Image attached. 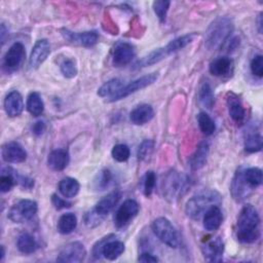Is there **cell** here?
I'll use <instances>...</instances> for the list:
<instances>
[{"instance_id": "cell-44", "label": "cell", "mask_w": 263, "mask_h": 263, "mask_svg": "<svg viewBox=\"0 0 263 263\" xmlns=\"http://www.w3.org/2000/svg\"><path fill=\"white\" fill-rule=\"evenodd\" d=\"M101 218H102V216H100L99 214L96 213L95 210H92V211H90L89 213H87V214L85 215L84 221H85V224H86L87 226L91 227V226L98 225V224L100 223V221H101Z\"/></svg>"}, {"instance_id": "cell-4", "label": "cell", "mask_w": 263, "mask_h": 263, "mask_svg": "<svg viewBox=\"0 0 263 263\" xmlns=\"http://www.w3.org/2000/svg\"><path fill=\"white\" fill-rule=\"evenodd\" d=\"M189 187L190 180L188 176L172 170L163 177L161 191L165 199L168 201H174L182 197L187 192Z\"/></svg>"}, {"instance_id": "cell-29", "label": "cell", "mask_w": 263, "mask_h": 263, "mask_svg": "<svg viewBox=\"0 0 263 263\" xmlns=\"http://www.w3.org/2000/svg\"><path fill=\"white\" fill-rule=\"evenodd\" d=\"M263 145V138L260 133L250 130L245 137V150L249 153L261 151Z\"/></svg>"}, {"instance_id": "cell-36", "label": "cell", "mask_w": 263, "mask_h": 263, "mask_svg": "<svg viewBox=\"0 0 263 263\" xmlns=\"http://www.w3.org/2000/svg\"><path fill=\"white\" fill-rule=\"evenodd\" d=\"M15 183L16 181L13 176L12 170L10 167H6L5 170H2V174L0 177V191L2 193L8 192Z\"/></svg>"}, {"instance_id": "cell-33", "label": "cell", "mask_w": 263, "mask_h": 263, "mask_svg": "<svg viewBox=\"0 0 263 263\" xmlns=\"http://www.w3.org/2000/svg\"><path fill=\"white\" fill-rule=\"evenodd\" d=\"M198 100L202 106L211 109L215 103L213 89L209 82H203L198 91Z\"/></svg>"}, {"instance_id": "cell-22", "label": "cell", "mask_w": 263, "mask_h": 263, "mask_svg": "<svg viewBox=\"0 0 263 263\" xmlns=\"http://www.w3.org/2000/svg\"><path fill=\"white\" fill-rule=\"evenodd\" d=\"M153 116L154 110L152 106L148 104L139 105L129 113V119L136 125H142L149 122Z\"/></svg>"}, {"instance_id": "cell-14", "label": "cell", "mask_w": 263, "mask_h": 263, "mask_svg": "<svg viewBox=\"0 0 263 263\" xmlns=\"http://www.w3.org/2000/svg\"><path fill=\"white\" fill-rule=\"evenodd\" d=\"M50 53V45L47 39L38 40L33 46L30 58H29V66L32 69H37L41 64L47 59Z\"/></svg>"}, {"instance_id": "cell-26", "label": "cell", "mask_w": 263, "mask_h": 263, "mask_svg": "<svg viewBox=\"0 0 263 263\" xmlns=\"http://www.w3.org/2000/svg\"><path fill=\"white\" fill-rule=\"evenodd\" d=\"M16 247L23 254H32L38 249V243L30 233L25 232L17 237Z\"/></svg>"}, {"instance_id": "cell-17", "label": "cell", "mask_w": 263, "mask_h": 263, "mask_svg": "<svg viewBox=\"0 0 263 263\" xmlns=\"http://www.w3.org/2000/svg\"><path fill=\"white\" fill-rule=\"evenodd\" d=\"M226 103H227V108H228V113L231 119L236 123V124H242L246 118V109L238 98L233 92H228L226 97Z\"/></svg>"}, {"instance_id": "cell-2", "label": "cell", "mask_w": 263, "mask_h": 263, "mask_svg": "<svg viewBox=\"0 0 263 263\" xmlns=\"http://www.w3.org/2000/svg\"><path fill=\"white\" fill-rule=\"evenodd\" d=\"M233 22L228 16H219L209 26L205 32L204 45L209 50L223 46L233 32Z\"/></svg>"}, {"instance_id": "cell-28", "label": "cell", "mask_w": 263, "mask_h": 263, "mask_svg": "<svg viewBox=\"0 0 263 263\" xmlns=\"http://www.w3.org/2000/svg\"><path fill=\"white\" fill-rule=\"evenodd\" d=\"M77 226V218L73 213L63 214L58 221V231L62 234H69L75 230Z\"/></svg>"}, {"instance_id": "cell-41", "label": "cell", "mask_w": 263, "mask_h": 263, "mask_svg": "<svg viewBox=\"0 0 263 263\" xmlns=\"http://www.w3.org/2000/svg\"><path fill=\"white\" fill-rule=\"evenodd\" d=\"M156 184V175L153 171H148L144 176V185L143 191L145 196H150L154 190Z\"/></svg>"}, {"instance_id": "cell-13", "label": "cell", "mask_w": 263, "mask_h": 263, "mask_svg": "<svg viewBox=\"0 0 263 263\" xmlns=\"http://www.w3.org/2000/svg\"><path fill=\"white\" fill-rule=\"evenodd\" d=\"M136 54L134 45L127 42H118L113 50L112 63L115 67H123L132 62Z\"/></svg>"}, {"instance_id": "cell-49", "label": "cell", "mask_w": 263, "mask_h": 263, "mask_svg": "<svg viewBox=\"0 0 263 263\" xmlns=\"http://www.w3.org/2000/svg\"><path fill=\"white\" fill-rule=\"evenodd\" d=\"M4 255H5L4 247H3V246H1V257H0V259H1V260H3V258H4Z\"/></svg>"}, {"instance_id": "cell-31", "label": "cell", "mask_w": 263, "mask_h": 263, "mask_svg": "<svg viewBox=\"0 0 263 263\" xmlns=\"http://www.w3.org/2000/svg\"><path fill=\"white\" fill-rule=\"evenodd\" d=\"M27 109L33 116H36V117L43 113L44 104L38 92L33 91L28 96Z\"/></svg>"}, {"instance_id": "cell-46", "label": "cell", "mask_w": 263, "mask_h": 263, "mask_svg": "<svg viewBox=\"0 0 263 263\" xmlns=\"http://www.w3.org/2000/svg\"><path fill=\"white\" fill-rule=\"evenodd\" d=\"M139 262H143V263H153V262H158V258L156 256H154L153 254L149 253V252H143L139 258H138Z\"/></svg>"}, {"instance_id": "cell-32", "label": "cell", "mask_w": 263, "mask_h": 263, "mask_svg": "<svg viewBox=\"0 0 263 263\" xmlns=\"http://www.w3.org/2000/svg\"><path fill=\"white\" fill-rule=\"evenodd\" d=\"M166 57H167V54H166V52L164 50V47L157 48V49H154L153 51H151L148 55L144 57L141 61H139L136 64V67L137 68H141V67L151 66V65H154V64L160 62L161 60L165 59Z\"/></svg>"}, {"instance_id": "cell-27", "label": "cell", "mask_w": 263, "mask_h": 263, "mask_svg": "<svg viewBox=\"0 0 263 263\" xmlns=\"http://www.w3.org/2000/svg\"><path fill=\"white\" fill-rule=\"evenodd\" d=\"M195 34L193 33H190V34H186V35H183V36H180L172 41H170L165 46H164V50L166 52L167 55L172 54V53H175L179 50H181L182 48L186 47L189 43H191L193 41V38H194Z\"/></svg>"}, {"instance_id": "cell-47", "label": "cell", "mask_w": 263, "mask_h": 263, "mask_svg": "<svg viewBox=\"0 0 263 263\" xmlns=\"http://www.w3.org/2000/svg\"><path fill=\"white\" fill-rule=\"evenodd\" d=\"M32 130H33V133H34L36 136L42 135V134L44 133V130H45V123H44L43 121H41V120L35 122V123L33 124V126H32Z\"/></svg>"}, {"instance_id": "cell-21", "label": "cell", "mask_w": 263, "mask_h": 263, "mask_svg": "<svg viewBox=\"0 0 263 263\" xmlns=\"http://www.w3.org/2000/svg\"><path fill=\"white\" fill-rule=\"evenodd\" d=\"M70 161V155L66 149L52 150L47 157L48 166L53 171H63Z\"/></svg>"}, {"instance_id": "cell-35", "label": "cell", "mask_w": 263, "mask_h": 263, "mask_svg": "<svg viewBox=\"0 0 263 263\" xmlns=\"http://www.w3.org/2000/svg\"><path fill=\"white\" fill-rule=\"evenodd\" d=\"M197 122H198V126H199L200 130L205 136L212 135L216 129V124H215L214 120L205 112H200L198 114Z\"/></svg>"}, {"instance_id": "cell-3", "label": "cell", "mask_w": 263, "mask_h": 263, "mask_svg": "<svg viewBox=\"0 0 263 263\" xmlns=\"http://www.w3.org/2000/svg\"><path fill=\"white\" fill-rule=\"evenodd\" d=\"M221 203V195L212 189H204L193 195L186 202V215L193 219L199 220L203 214L212 205H219Z\"/></svg>"}, {"instance_id": "cell-30", "label": "cell", "mask_w": 263, "mask_h": 263, "mask_svg": "<svg viewBox=\"0 0 263 263\" xmlns=\"http://www.w3.org/2000/svg\"><path fill=\"white\" fill-rule=\"evenodd\" d=\"M124 85L123 81L118 78H113L107 82H105L99 89H98V95L102 98H112L115 93H117L121 87Z\"/></svg>"}, {"instance_id": "cell-45", "label": "cell", "mask_w": 263, "mask_h": 263, "mask_svg": "<svg viewBox=\"0 0 263 263\" xmlns=\"http://www.w3.org/2000/svg\"><path fill=\"white\" fill-rule=\"evenodd\" d=\"M51 202L53 204V206L57 210H62V209H66V208H70L71 206V202L67 201L66 199L60 197L57 194H52L51 196Z\"/></svg>"}, {"instance_id": "cell-15", "label": "cell", "mask_w": 263, "mask_h": 263, "mask_svg": "<svg viewBox=\"0 0 263 263\" xmlns=\"http://www.w3.org/2000/svg\"><path fill=\"white\" fill-rule=\"evenodd\" d=\"M2 158L6 162L20 163L27 159V152L17 142H8L2 146Z\"/></svg>"}, {"instance_id": "cell-9", "label": "cell", "mask_w": 263, "mask_h": 263, "mask_svg": "<svg viewBox=\"0 0 263 263\" xmlns=\"http://www.w3.org/2000/svg\"><path fill=\"white\" fill-rule=\"evenodd\" d=\"M253 188L247 183L243 177V166H240L235 172L230 185V192L236 201H242L248 198L253 192Z\"/></svg>"}, {"instance_id": "cell-1", "label": "cell", "mask_w": 263, "mask_h": 263, "mask_svg": "<svg viewBox=\"0 0 263 263\" xmlns=\"http://www.w3.org/2000/svg\"><path fill=\"white\" fill-rule=\"evenodd\" d=\"M235 234L237 240L241 243H253L260 237V217L254 205L246 204L240 210L237 217Z\"/></svg>"}, {"instance_id": "cell-23", "label": "cell", "mask_w": 263, "mask_h": 263, "mask_svg": "<svg viewBox=\"0 0 263 263\" xmlns=\"http://www.w3.org/2000/svg\"><path fill=\"white\" fill-rule=\"evenodd\" d=\"M209 155V144L205 141L200 142L197 145V148L195 152L192 154V156L189 159V165L192 171H198L201 167L204 166L206 163Z\"/></svg>"}, {"instance_id": "cell-34", "label": "cell", "mask_w": 263, "mask_h": 263, "mask_svg": "<svg viewBox=\"0 0 263 263\" xmlns=\"http://www.w3.org/2000/svg\"><path fill=\"white\" fill-rule=\"evenodd\" d=\"M243 177L253 189L262 184V171L259 167H243Z\"/></svg>"}, {"instance_id": "cell-20", "label": "cell", "mask_w": 263, "mask_h": 263, "mask_svg": "<svg viewBox=\"0 0 263 263\" xmlns=\"http://www.w3.org/2000/svg\"><path fill=\"white\" fill-rule=\"evenodd\" d=\"M203 227L208 231L217 230L223 222V214L219 205H212L202 216Z\"/></svg>"}, {"instance_id": "cell-37", "label": "cell", "mask_w": 263, "mask_h": 263, "mask_svg": "<svg viewBox=\"0 0 263 263\" xmlns=\"http://www.w3.org/2000/svg\"><path fill=\"white\" fill-rule=\"evenodd\" d=\"M112 181V174L108 168L102 170L96 177L93 183L97 190H105Z\"/></svg>"}, {"instance_id": "cell-48", "label": "cell", "mask_w": 263, "mask_h": 263, "mask_svg": "<svg viewBox=\"0 0 263 263\" xmlns=\"http://www.w3.org/2000/svg\"><path fill=\"white\" fill-rule=\"evenodd\" d=\"M5 33H6V28L4 26V24L1 25V41L2 43H4V40H5Z\"/></svg>"}, {"instance_id": "cell-10", "label": "cell", "mask_w": 263, "mask_h": 263, "mask_svg": "<svg viewBox=\"0 0 263 263\" xmlns=\"http://www.w3.org/2000/svg\"><path fill=\"white\" fill-rule=\"evenodd\" d=\"M26 57L25 46L21 42L13 43L6 51L3 58V68L7 72H13L17 70L24 62Z\"/></svg>"}, {"instance_id": "cell-24", "label": "cell", "mask_w": 263, "mask_h": 263, "mask_svg": "<svg viewBox=\"0 0 263 263\" xmlns=\"http://www.w3.org/2000/svg\"><path fill=\"white\" fill-rule=\"evenodd\" d=\"M210 73L217 77L228 75L232 70V61L228 57H219L215 59L209 67Z\"/></svg>"}, {"instance_id": "cell-8", "label": "cell", "mask_w": 263, "mask_h": 263, "mask_svg": "<svg viewBox=\"0 0 263 263\" xmlns=\"http://www.w3.org/2000/svg\"><path fill=\"white\" fill-rule=\"evenodd\" d=\"M86 251L84 246L79 241H73L66 245L57 257V261L61 263H79L84 260Z\"/></svg>"}, {"instance_id": "cell-25", "label": "cell", "mask_w": 263, "mask_h": 263, "mask_svg": "<svg viewBox=\"0 0 263 263\" xmlns=\"http://www.w3.org/2000/svg\"><path fill=\"white\" fill-rule=\"evenodd\" d=\"M60 193L66 198H72L76 196L79 192L80 185L78 181L71 177H66L62 179L58 185Z\"/></svg>"}, {"instance_id": "cell-12", "label": "cell", "mask_w": 263, "mask_h": 263, "mask_svg": "<svg viewBox=\"0 0 263 263\" xmlns=\"http://www.w3.org/2000/svg\"><path fill=\"white\" fill-rule=\"evenodd\" d=\"M62 35L66 40H68L70 43H74L77 45L90 47L93 46L99 39V35L96 31H86L81 33H74L67 29H63Z\"/></svg>"}, {"instance_id": "cell-39", "label": "cell", "mask_w": 263, "mask_h": 263, "mask_svg": "<svg viewBox=\"0 0 263 263\" xmlns=\"http://www.w3.org/2000/svg\"><path fill=\"white\" fill-rule=\"evenodd\" d=\"M171 5V2L167 0H159V1H154L152 4L153 10L158 17V20L163 23L166 17V13L168 10V7Z\"/></svg>"}, {"instance_id": "cell-5", "label": "cell", "mask_w": 263, "mask_h": 263, "mask_svg": "<svg viewBox=\"0 0 263 263\" xmlns=\"http://www.w3.org/2000/svg\"><path fill=\"white\" fill-rule=\"evenodd\" d=\"M151 229L155 236L164 245L174 249L178 248L180 243L179 235L176 228L168 219L164 217L155 219L151 224Z\"/></svg>"}, {"instance_id": "cell-43", "label": "cell", "mask_w": 263, "mask_h": 263, "mask_svg": "<svg viewBox=\"0 0 263 263\" xmlns=\"http://www.w3.org/2000/svg\"><path fill=\"white\" fill-rule=\"evenodd\" d=\"M250 68L253 75L261 78L263 76V57L261 54L255 55L251 61Z\"/></svg>"}, {"instance_id": "cell-19", "label": "cell", "mask_w": 263, "mask_h": 263, "mask_svg": "<svg viewBox=\"0 0 263 263\" xmlns=\"http://www.w3.org/2000/svg\"><path fill=\"white\" fill-rule=\"evenodd\" d=\"M120 197H121V192L119 190H114L109 194H107L106 196H104L102 199H100L93 210L96 211L97 214L104 217L108 215L115 208Z\"/></svg>"}, {"instance_id": "cell-6", "label": "cell", "mask_w": 263, "mask_h": 263, "mask_svg": "<svg viewBox=\"0 0 263 263\" xmlns=\"http://www.w3.org/2000/svg\"><path fill=\"white\" fill-rule=\"evenodd\" d=\"M38 204L32 199H21L8 211L7 217L13 223H24L31 220L37 213Z\"/></svg>"}, {"instance_id": "cell-42", "label": "cell", "mask_w": 263, "mask_h": 263, "mask_svg": "<svg viewBox=\"0 0 263 263\" xmlns=\"http://www.w3.org/2000/svg\"><path fill=\"white\" fill-rule=\"evenodd\" d=\"M153 148H154V142L152 140H144L139 146L138 158L140 160L147 159L151 155Z\"/></svg>"}, {"instance_id": "cell-7", "label": "cell", "mask_w": 263, "mask_h": 263, "mask_svg": "<svg viewBox=\"0 0 263 263\" xmlns=\"http://www.w3.org/2000/svg\"><path fill=\"white\" fill-rule=\"evenodd\" d=\"M157 78H158L157 72H153V73L144 75L140 78H137L136 80H133L132 82H129L127 84H124L117 93H115L112 98L109 99V102H115V101L124 99V98L128 97L129 95L153 84L157 80Z\"/></svg>"}, {"instance_id": "cell-18", "label": "cell", "mask_w": 263, "mask_h": 263, "mask_svg": "<svg viewBox=\"0 0 263 263\" xmlns=\"http://www.w3.org/2000/svg\"><path fill=\"white\" fill-rule=\"evenodd\" d=\"M4 110L9 117L21 115L24 110V101L18 91L12 90L6 95L4 99Z\"/></svg>"}, {"instance_id": "cell-38", "label": "cell", "mask_w": 263, "mask_h": 263, "mask_svg": "<svg viewBox=\"0 0 263 263\" xmlns=\"http://www.w3.org/2000/svg\"><path fill=\"white\" fill-rule=\"evenodd\" d=\"M111 154L113 159H115L118 162H123L129 158L130 150L128 146L125 144H117L112 148Z\"/></svg>"}, {"instance_id": "cell-11", "label": "cell", "mask_w": 263, "mask_h": 263, "mask_svg": "<svg viewBox=\"0 0 263 263\" xmlns=\"http://www.w3.org/2000/svg\"><path fill=\"white\" fill-rule=\"evenodd\" d=\"M139 213V204L134 199H126L118 208L114 216V224L117 228L126 226Z\"/></svg>"}, {"instance_id": "cell-40", "label": "cell", "mask_w": 263, "mask_h": 263, "mask_svg": "<svg viewBox=\"0 0 263 263\" xmlns=\"http://www.w3.org/2000/svg\"><path fill=\"white\" fill-rule=\"evenodd\" d=\"M60 69L62 74L66 77V78H73L77 75V67H76V63L74 60L72 59H66L64 60L61 65H60Z\"/></svg>"}, {"instance_id": "cell-16", "label": "cell", "mask_w": 263, "mask_h": 263, "mask_svg": "<svg viewBox=\"0 0 263 263\" xmlns=\"http://www.w3.org/2000/svg\"><path fill=\"white\" fill-rule=\"evenodd\" d=\"M201 252L204 258L210 262H220L222 261L224 253V242L221 237H215L206 240L202 247Z\"/></svg>"}]
</instances>
